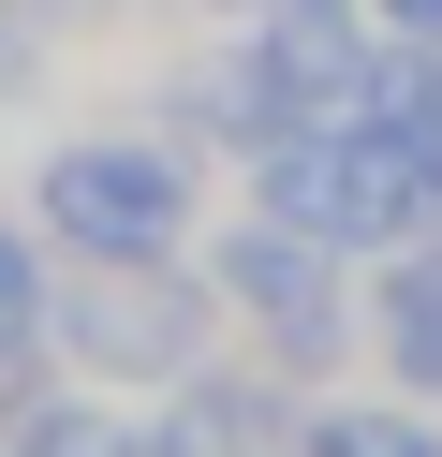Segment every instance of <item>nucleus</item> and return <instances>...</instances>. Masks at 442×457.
Instances as JSON below:
<instances>
[{"instance_id":"f257e3e1","label":"nucleus","mask_w":442,"mask_h":457,"mask_svg":"<svg viewBox=\"0 0 442 457\" xmlns=\"http://www.w3.org/2000/svg\"><path fill=\"white\" fill-rule=\"evenodd\" d=\"M29 192H45V237L74 251V266H147V251L192 237V162H177L163 133H88V148H59Z\"/></svg>"},{"instance_id":"f03ea898","label":"nucleus","mask_w":442,"mask_h":457,"mask_svg":"<svg viewBox=\"0 0 442 457\" xmlns=\"http://www.w3.org/2000/svg\"><path fill=\"white\" fill-rule=\"evenodd\" d=\"M221 310L265 339V354L295 369V384H324V369L354 354V310H339V237H310V221H280V207H251L221 237Z\"/></svg>"},{"instance_id":"7ed1b4c3","label":"nucleus","mask_w":442,"mask_h":457,"mask_svg":"<svg viewBox=\"0 0 442 457\" xmlns=\"http://www.w3.org/2000/svg\"><path fill=\"white\" fill-rule=\"evenodd\" d=\"M206 325H221V280H177V251L88 266L74 295H59V339H74V369H104V384H192Z\"/></svg>"},{"instance_id":"20e7f679","label":"nucleus","mask_w":442,"mask_h":457,"mask_svg":"<svg viewBox=\"0 0 442 457\" xmlns=\"http://www.w3.org/2000/svg\"><path fill=\"white\" fill-rule=\"evenodd\" d=\"M236 60L265 89V133H295V119H354L383 45H369V0H251V45Z\"/></svg>"},{"instance_id":"39448f33","label":"nucleus","mask_w":442,"mask_h":457,"mask_svg":"<svg viewBox=\"0 0 442 457\" xmlns=\"http://www.w3.org/2000/svg\"><path fill=\"white\" fill-rule=\"evenodd\" d=\"M369 339L398 354V384H413V398H442V237L383 266V295H369Z\"/></svg>"},{"instance_id":"423d86ee","label":"nucleus","mask_w":442,"mask_h":457,"mask_svg":"<svg viewBox=\"0 0 442 457\" xmlns=\"http://www.w3.org/2000/svg\"><path fill=\"white\" fill-rule=\"evenodd\" d=\"M280 384H295L280 354H265V369H192V443H206V457H265V428H280Z\"/></svg>"},{"instance_id":"0eeeda50","label":"nucleus","mask_w":442,"mask_h":457,"mask_svg":"<svg viewBox=\"0 0 442 457\" xmlns=\"http://www.w3.org/2000/svg\"><path fill=\"white\" fill-rule=\"evenodd\" d=\"M45 325H59V295H45V251H29V237H0V354H29Z\"/></svg>"},{"instance_id":"6e6552de","label":"nucleus","mask_w":442,"mask_h":457,"mask_svg":"<svg viewBox=\"0 0 442 457\" xmlns=\"http://www.w3.org/2000/svg\"><path fill=\"white\" fill-rule=\"evenodd\" d=\"M15 457H118V413H88V398H45V413H15Z\"/></svg>"},{"instance_id":"1a4fd4ad","label":"nucleus","mask_w":442,"mask_h":457,"mask_svg":"<svg viewBox=\"0 0 442 457\" xmlns=\"http://www.w3.org/2000/svg\"><path fill=\"white\" fill-rule=\"evenodd\" d=\"M310 457H442V428H413V413H324Z\"/></svg>"},{"instance_id":"9d476101","label":"nucleus","mask_w":442,"mask_h":457,"mask_svg":"<svg viewBox=\"0 0 442 457\" xmlns=\"http://www.w3.org/2000/svg\"><path fill=\"white\" fill-rule=\"evenodd\" d=\"M45 30H59L45 0H0V89H45Z\"/></svg>"},{"instance_id":"9b49d317","label":"nucleus","mask_w":442,"mask_h":457,"mask_svg":"<svg viewBox=\"0 0 442 457\" xmlns=\"http://www.w3.org/2000/svg\"><path fill=\"white\" fill-rule=\"evenodd\" d=\"M118 457H206L192 428H118Z\"/></svg>"},{"instance_id":"f8f14e48","label":"nucleus","mask_w":442,"mask_h":457,"mask_svg":"<svg viewBox=\"0 0 442 457\" xmlns=\"http://www.w3.org/2000/svg\"><path fill=\"white\" fill-rule=\"evenodd\" d=\"M369 15H398V30H442V0H369Z\"/></svg>"},{"instance_id":"ddd939ff","label":"nucleus","mask_w":442,"mask_h":457,"mask_svg":"<svg viewBox=\"0 0 442 457\" xmlns=\"http://www.w3.org/2000/svg\"><path fill=\"white\" fill-rule=\"evenodd\" d=\"M236 15H251V0H236Z\"/></svg>"}]
</instances>
